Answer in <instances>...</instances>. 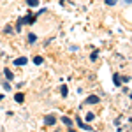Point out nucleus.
<instances>
[{
  "label": "nucleus",
  "mask_w": 132,
  "mask_h": 132,
  "mask_svg": "<svg viewBox=\"0 0 132 132\" xmlns=\"http://www.w3.org/2000/svg\"><path fill=\"white\" fill-rule=\"evenodd\" d=\"M34 21H35V16H25V18H20V20H18V25H16V28H18V32H20L23 23H28V25H30V23H34Z\"/></svg>",
  "instance_id": "obj_1"
},
{
  "label": "nucleus",
  "mask_w": 132,
  "mask_h": 132,
  "mask_svg": "<svg viewBox=\"0 0 132 132\" xmlns=\"http://www.w3.org/2000/svg\"><path fill=\"white\" fill-rule=\"evenodd\" d=\"M101 101V99H99V97H97V95H90V97H86V104H97V102Z\"/></svg>",
  "instance_id": "obj_2"
},
{
  "label": "nucleus",
  "mask_w": 132,
  "mask_h": 132,
  "mask_svg": "<svg viewBox=\"0 0 132 132\" xmlns=\"http://www.w3.org/2000/svg\"><path fill=\"white\" fill-rule=\"evenodd\" d=\"M44 122H46V125H55L56 118H55L53 114H50V116H46V118H44Z\"/></svg>",
  "instance_id": "obj_3"
},
{
  "label": "nucleus",
  "mask_w": 132,
  "mask_h": 132,
  "mask_svg": "<svg viewBox=\"0 0 132 132\" xmlns=\"http://www.w3.org/2000/svg\"><path fill=\"white\" fill-rule=\"evenodd\" d=\"M76 123H78V125L81 127L83 130H92V127H90V125H86V123H83L81 120H76Z\"/></svg>",
  "instance_id": "obj_4"
},
{
  "label": "nucleus",
  "mask_w": 132,
  "mask_h": 132,
  "mask_svg": "<svg viewBox=\"0 0 132 132\" xmlns=\"http://www.w3.org/2000/svg\"><path fill=\"white\" fill-rule=\"evenodd\" d=\"M27 63V58L25 56H21V58H18V60H14V65H25Z\"/></svg>",
  "instance_id": "obj_5"
},
{
  "label": "nucleus",
  "mask_w": 132,
  "mask_h": 132,
  "mask_svg": "<svg viewBox=\"0 0 132 132\" xmlns=\"http://www.w3.org/2000/svg\"><path fill=\"white\" fill-rule=\"evenodd\" d=\"M113 81H114V85H118V86H120V85H122V78H120V76H118V74H114V76H113Z\"/></svg>",
  "instance_id": "obj_6"
},
{
  "label": "nucleus",
  "mask_w": 132,
  "mask_h": 132,
  "mask_svg": "<svg viewBox=\"0 0 132 132\" xmlns=\"http://www.w3.org/2000/svg\"><path fill=\"white\" fill-rule=\"evenodd\" d=\"M62 122L65 123L67 127H72V120H71V118H67V116H62Z\"/></svg>",
  "instance_id": "obj_7"
},
{
  "label": "nucleus",
  "mask_w": 132,
  "mask_h": 132,
  "mask_svg": "<svg viewBox=\"0 0 132 132\" xmlns=\"http://www.w3.org/2000/svg\"><path fill=\"white\" fill-rule=\"evenodd\" d=\"M14 101H16V102H23V101H25V95H23V93H16Z\"/></svg>",
  "instance_id": "obj_8"
},
{
  "label": "nucleus",
  "mask_w": 132,
  "mask_h": 132,
  "mask_svg": "<svg viewBox=\"0 0 132 132\" xmlns=\"http://www.w3.org/2000/svg\"><path fill=\"white\" fill-rule=\"evenodd\" d=\"M27 4H28L30 7H37V5H39V0H27Z\"/></svg>",
  "instance_id": "obj_9"
},
{
  "label": "nucleus",
  "mask_w": 132,
  "mask_h": 132,
  "mask_svg": "<svg viewBox=\"0 0 132 132\" xmlns=\"http://www.w3.org/2000/svg\"><path fill=\"white\" fill-rule=\"evenodd\" d=\"M4 74H5V78H7V79H12V78H14V74H12L9 69H5V72H4Z\"/></svg>",
  "instance_id": "obj_10"
},
{
  "label": "nucleus",
  "mask_w": 132,
  "mask_h": 132,
  "mask_svg": "<svg viewBox=\"0 0 132 132\" xmlns=\"http://www.w3.org/2000/svg\"><path fill=\"white\" fill-rule=\"evenodd\" d=\"M34 63H35V65H41L42 63V56H35V58H34Z\"/></svg>",
  "instance_id": "obj_11"
},
{
  "label": "nucleus",
  "mask_w": 132,
  "mask_h": 132,
  "mask_svg": "<svg viewBox=\"0 0 132 132\" xmlns=\"http://www.w3.org/2000/svg\"><path fill=\"white\" fill-rule=\"evenodd\" d=\"M85 118H86V122H92V120L95 118V114H93V113H88V114H86Z\"/></svg>",
  "instance_id": "obj_12"
},
{
  "label": "nucleus",
  "mask_w": 132,
  "mask_h": 132,
  "mask_svg": "<svg viewBox=\"0 0 132 132\" xmlns=\"http://www.w3.org/2000/svg\"><path fill=\"white\" fill-rule=\"evenodd\" d=\"M35 39H37V37H35L34 34H30V35H28V41H30V42H35Z\"/></svg>",
  "instance_id": "obj_13"
},
{
  "label": "nucleus",
  "mask_w": 132,
  "mask_h": 132,
  "mask_svg": "<svg viewBox=\"0 0 132 132\" xmlns=\"http://www.w3.org/2000/svg\"><path fill=\"white\" fill-rule=\"evenodd\" d=\"M4 32H5V34H11V32H12V27H11V25H7V27H5V30H4Z\"/></svg>",
  "instance_id": "obj_14"
},
{
  "label": "nucleus",
  "mask_w": 132,
  "mask_h": 132,
  "mask_svg": "<svg viewBox=\"0 0 132 132\" xmlns=\"http://www.w3.org/2000/svg\"><path fill=\"white\" fill-rule=\"evenodd\" d=\"M62 95H63V97L67 95V86H62Z\"/></svg>",
  "instance_id": "obj_15"
},
{
  "label": "nucleus",
  "mask_w": 132,
  "mask_h": 132,
  "mask_svg": "<svg viewBox=\"0 0 132 132\" xmlns=\"http://www.w3.org/2000/svg\"><path fill=\"white\" fill-rule=\"evenodd\" d=\"M106 4L108 5H113V4H116V0H106Z\"/></svg>",
  "instance_id": "obj_16"
},
{
  "label": "nucleus",
  "mask_w": 132,
  "mask_h": 132,
  "mask_svg": "<svg viewBox=\"0 0 132 132\" xmlns=\"http://www.w3.org/2000/svg\"><path fill=\"white\" fill-rule=\"evenodd\" d=\"M125 2H127V4H130V2H132V0H125Z\"/></svg>",
  "instance_id": "obj_17"
},
{
  "label": "nucleus",
  "mask_w": 132,
  "mask_h": 132,
  "mask_svg": "<svg viewBox=\"0 0 132 132\" xmlns=\"http://www.w3.org/2000/svg\"><path fill=\"white\" fill-rule=\"evenodd\" d=\"M2 99H4V95H0V101H2Z\"/></svg>",
  "instance_id": "obj_18"
}]
</instances>
